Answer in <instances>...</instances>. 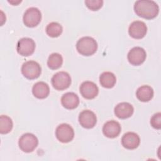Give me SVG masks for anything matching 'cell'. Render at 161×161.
<instances>
[{
  "label": "cell",
  "mask_w": 161,
  "mask_h": 161,
  "mask_svg": "<svg viewBox=\"0 0 161 161\" xmlns=\"http://www.w3.org/2000/svg\"><path fill=\"white\" fill-rule=\"evenodd\" d=\"M134 11L138 16L151 19L158 15L159 7L153 1L138 0L135 3Z\"/></svg>",
  "instance_id": "1"
},
{
  "label": "cell",
  "mask_w": 161,
  "mask_h": 161,
  "mask_svg": "<svg viewBox=\"0 0 161 161\" xmlns=\"http://www.w3.org/2000/svg\"><path fill=\"white\" fill-rule=\"evenodd\" d=\"M77 52L84 56L93 55L97 49V43L92 37L84 36L80 38L76 43Z\"/></svg>",
  "instance_id": "2"
},
{
  "label": "cell",
  "mask_w": 161,
  "mask_h": 161,
  "mask_svg": "<svg viewBox=\"0 0 161 161\" xmlns=\"http://www.w3.org/2000/svg\"><path fill=\"white\" fill-rule=\"evenodd\" d=\"M38 144L36 136L30 133L23 134L19 139L18 145L20 149L24 152L30 153L33 152Z\"/></svg>",
  "instance_id": "3"
},
{
  "label": "cell",
  "mask_w": 161,
  "mask_h": 161,
  "mask_svg": "<svg viewBox=\"0 0 161 161\" xmlns=\"http://www.w3.org/2000/svg\"><path fill=\"white\" fill-rule=\"evenodd\" d=\"M42 19V13L40 11L35 7L28 8L23 17V23L25 26L30 28L37 26Z\"/></svg>",
  "instance_id": "4"
},
{
  "label": "cell",
  "mask_w": 161,
  "mask_h": 161,
  "mask_svg": "<svg viewBox=\"0 0 161 161\" xmlns=\"http://www.w3.org/2000/svg\"><path fill=\"white\" fill-rule=\"evenodd\" d=\"M42 72V68L40 64L33 60H30L23 63L21 67V73L28 79H35L38 78Z\"/></svg>",
  "instance_id": "5"
},
{
  "label": "cell",
  "mask_w": 161,
  "mask_h": 161,
  "mask_svg": "<svg viewBox=\"0 0 161 161\" xmlns=\"http://www.w3.org/2000/svg\"><path fill=\"white\" fill-rule=\"evenodd\" d=\"M52 84L55 89L59 91L64 90L70 86L71 84V77L66 72H58L53 75Z\"/></svg>",
  "instance_id": "6"
},
{
  "label": "cell",
  "mask_w": 161,
  "mask_h": 161,
  "mask_svg": "<svg viewBox=\"0 0 161 161\" xmlns=\"http://www.w3.org/2000/svg\"><path fill=\"white\" fill-rule=\"evenodd\" d=\"M57 138L62 143H68L74 137V131L72 127L67 123L59 125L55 130Z\"/></svg>",
  "instance_id": "7"
},
{
  "label": "cell",
  "mask_w": 161,
  "mask_h": 161,
  "mask_svg": "<svg viewBox=\"0 0 161 161\" xmlns=\"http://www.w3.org/2000/svg\"><path fill=\"white\" fill-rule=\"evenodd\" d=\"M17 52L24 57H28L33 54L35 49V43L30 38H22L17 43Z\"/></svg>",
  "instance_id": "8"
},
{
  "label": "cell",
  "mask_w": 161,
  "mask_h": 161,
  "mask_svg": "<svg viewBox=\"0 0 161 161\" xmlns=\"http://www.w3.org/2000/svg\"><path fill=\"white\" fill-rule=\"evenodd\" d=\"M146 57L145 50L140 47L132 48L127 55L129 62L133 65H139L143 64L145 60Z\"/></svg>",
  "instance_id": "9"
},
{
  "label": "cell",
  "mask_w": 161,
  "mask_h": 161,
  "mask_svg": "<svg viewBox=\"0 0 161 161\" xmlns=\"http://www.w3.org/2000/svg\"><path fill=\"white\" fill-rule=\"evenodd\" d=\"M147 32V27L145 23L141 21L132 22L128 28L129 35L133 38L141 39L143 38Z\"/></svg>",
  "instance_id": "10"
},
{
  "label": "cell",
  "mask_w": 161,
  "mask_h": 161,
  "mask_svg": "<svg viewBox=\"0 0 161 161\" xmlns=\"http://www.w3.org/2000/svg\"><path fill=\"white\" fill-rule=\"evenodd\" d=\"M79 122L83 128L90 129L96 125L97 118L95 113L92 111L83 110L79 114Z\"/></svg>",
  "instance_id": "11"
},
{
  "label": "cell",
  "mask_w": 161,
  "mask_h": 161,
  "mask_svg": "<svg viewBox=\"0 0 161 161\" xmlns=\"http://www.w3.org/2000/svg\"><path fill=\"white\" fill-rule=\"evenodd\" d=\"M79 90L82 97L87 99H94L99 92L97 86L91 81L83 82L80 86Z\"/></svg>",
  "instance_id": "12"
},
{
  "label": "cell",
  "mask_w": 161,
  "mask_h": 161,
  "mask_svg": "<svg viewBox=\"0 0 161 161\" xmlns=\"http://www.w3.org/2000/svg\"><path fill=\"white\" fill-rule=\"evenodd\" d=\"M120 124L114 120H110L106 122L103 127V134L108 138H114L119 135L121 132Z\"/></svg>",
  "instance_id": "13"
},
{
  "label": "cell",
  "mask_w": 161,
  "mask_h": 161,
  "mask_svg": "<svg viewBox=\"0 0 161 161\" xmlns=\"http://www.w3.org/2000/svg\"><path fill=\"white\" fill-rule=\"evenodd\" d=\"M139 136L134 132H127L123 135L121 138L122 145L129 150L136 148L140 145Z\"/></svg>",
  "instance_id": "14"
},
{
  "label": "cell",
  "mask_w": 161,
  "mask_h": 161,
  "mask_svg": "<svg viewBox=\"0 0 161 161\" xmlns=\"http://www.w3.org/2000/svg\"><path fill=\"white\" fill-rule=\"evenodd\" d=\"M115 115L120 119H126L130 118L133 113V106L129 103L123 102L118 104L114 108Z\"/></svg>",
  "instance_id": "15"
},
{
  "label": "cell",
  "mask_w": 161,
  "mask_h": 161,
  "mask_svg": "<svg viewBox=\"0 0 161 161\" xmlns=\"http://www.w3.org/2000/svg\"><path fill=\"white\" fill-rule=\"evenodd\" d=\"M61 103L65 108L73 109L78 106L79 104V98L74 92H69L62 96Z\"/></svg>",
  "instance_id": "16"
},
{
  "label": "cell",
  "mask_w": 161,
  "mask_h": 161,
  "mask_svg": "<svg viewBox=\"0 0 161 161\" xmlns=\"http://www.w3.org/2000/svg\"><path fill=\"white\" fill-rule=\"evenodd\" d=\"M32 92L34 96H35L36 98L44 99L49 94V86L44 82H38L33 85Z\"/></svg>",
  "instance_id": "17"
},
{
  "label": "cell",
  "mask_w": 161,
  "mask_h": 161,
  "mask_svg": "<svg viewBox=\"0 0 161 161\" xmlns=\"http://www.w3.org/2000/svg\"><path fill=\"white\" fill-rule=\"evenodd\" d=\"M136 96L140 101L148 102L150 101L153 96V90L150 86L144 85L138 88L136 92Z\"/></svg>",
  "instance_id": "18"
},
{
  "label": "cell",
  "mask_w": 161,
  "mask_h": 161,
  "mask_svg": "<svg viewBox=\"0 0 161 161\" xmlns=\"http://www.w3.org/2000/svg\"><path fill=\"white\" fill-rule=\"evenodd\" d=\"M101 85L105 88H112L116 82L114 74L111 72H104L99 76Z\"/></svg>",
  "instance_id": "19"
},
{
  "label": "cell",
  "mask_w": 161,
  "mask_h": 161,
  "mask_svg": "<svg viewBox=\"0 0 161 161\" xmlns=\"http://www.w3.org/2000/svg\"><path fill=\"white\" fill-rule=\"evenodd\" d=\"M63 63V58L62 55L58 53H52L48 58L47 65L48 67L52 69L55 70L60 68Z\"/></svg>",
  "instance_id": "20"
},
{
  "label": "cell",
  "mask_w": 161,
  "mask_h": 161,
  "mask_svg": "<svg viewBox=\"0 0 161 161\" xmlns=\"http://www.w3.org/2000/svg\"><path fill=\"white\" fill-rule=\"evenodd\" d=\"M62 26L57 22H52L46 27V33L50 37L55 38L59 36L62 33Z\"/></svg>",
  "instance_id": "21"
},
{
  "label": "cell",
  "mask_w": 161,
  "mask_h": 161,
  "mask_svg": "<svg viewBox=\"0 0 161 161\" xmlns=\"http://www.w3.org/2000/svg\"><path fill=\"white\" fill-rule=\"evenodd\" d=\"M13 128L12 119L6 115H1L0 117V133L6 134Z\"/></svg>",
  "instance_id": "22"
},
{
  "label": "cell",
  "mask_w": 161,
  "mask_h": 161,
  "mask_svg": "<svg viewBox=\"0 0 161 161\" xmlns=\"http://www.w3.org/2000/svg\"><path fill=\"white\" fill-rule=\"evenodd\" d=\"M86 6L92 11H97L99 9L103 4L102 0H86L85 1Z\"/></svg>",
  "instance_id": "23"
},
{
  "label": "cell",
  "mask_w": 161,
  "mask_h": 161,
  "mask_svg": "<svg viewBox=\"0 0 161 161\" xmlns=\"http://www.w3.org/2000/svg\"><path fill=\"white\" fill-rule=\"evenodd\" d=\"M152 126L155 129L160 130L161 128V113H157L154 114L150 119Z\"/></svg>",
  "instance_id": "24"
},
{
  "label": "cell",
  "mask_w": 161,
  "mask_h": 161,
  "mask_svg": "<svg viewBox=\"0 0 161 161\" xmlns=\"http://www.w3.org/2000/svg\"><path fill=\"white\" fill-rule=\"evenodd\" d=\"M21 1H8V3L12 4L13 5H17L19 3H21Z\"/></svg>",
  "instance_id": "25"
}]
</instances>
